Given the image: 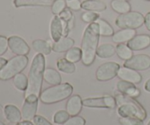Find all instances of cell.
Returning a JSON list of instances; mask_svg holds the SVG:
<instances>
[{
    "instance_id": "1",
    "label": "cell",
    "mask_w": 150,
    "mask_h": 125,
    "mask_svg": "<svg viewBox=\"0 0 150 125\" xmlns=\"http://www.w3.org/2000/svg\"><path fill=\"white\" fill-rule=\"evenodd\" d=\"M99 25L97 22L89 23L85 29L81 42L82 59L83 65L90 66L93 64L96 56L97 49L100 41Z\"/></svg>"
},
{
    "instance_id": "2",
    "label": "cell",
    "mask_w": 150,
    "mask_h": 125,
    "mask_svg": "<svg viewBox=\"0 0 150 125\" xmlns=\"http://www.w3.org/2000/svg\"><path fill=\"white\" fill-rule=\"evenodd\" d=\"M45 69V59L43 54H38L32 61L28 76V86L25 91V97L35 95L40 97L41 94L43 75Z\"/></svg>"
},
{
    "instance_id": "3",
    "label": "cell",
    "mask_w": 150,
    "mask_h": 125,
    "mask_svg": "<svg viewBox=\"0 0 150 125\" xmlns=\"http://www.w3.org/2000/svg\"><path fill=\"white\" fill-rule=\"evenodd\" d=\"M117 113L120 117H134L144 120L146 118V112L144 108L133 97L120 93L115 96Z\"/></svg>"
},
{
    "instance_id": "4",
    "label": "cell",
    "mask_w": 150,
    "mask_h": 125,
    "mask_svg": "<svg viewBox=\"0 0 150 125\" xmlns=\"http://www.w3.org/2000/svg\"><path fill=\"white\" fill-rule=\"evenodd\" d=\"M73 87L69 83H59L45 89L41 92L39 99L44 104L51 105L64 100L71 96Z\"/></svg>"
},
{
    "instance_id": "5",
    "label": "cell",
    "mask_w": 150,
    "mask_h": 125,
    "mask_svg": "<svg viewBox=\"0 0 150 125\" xmlns=\"http://www.w3.org/2000/svg\"><path fill=\"white\" fill-rule=\"evenodd\" d=\"M29 59L26 56L17 55L10 59L0 70V80L8 81L21 73L27 66Z\"/></svg>"
},
{
    "instance_id": "6",
    "label": "cell",
    "mask_w": 150,
    "mask_h": 125,
    "mask_svg": "<svg viewBox=\"0 0 150 125\" xmlns=\"http://www.w3.org/2000/svg\"><path fill=\"white\" fill-rule=\"evenodd\" d=\"M144 23V16L136 11L120 14L115 20V24L120 29H136Z\"/></svg>"
},
{
    "instance_id": "7",
    "label": "cell",
    "mask_w": 150,
    "mask_h": 125,
    "mask_svg": "<svg viewBox=\"0 0 150 125\" xmlns=\"http://www.w3.org/2000/svg\"><path fill=\"white\" fill-rule=\"evenodd\" d=\"M83 106L91 108H107L114 109L117 106L115 97L110 95L100 97H90L83 100Z\"/></svg>"
},
{
    "instance_id": "8",
    "label": "cell",
    "mask_w": 150,
    "mask_h": 125,
    "mask_svg": "<svg viewBox=\"0 0 150 125\" xmlns=\"http://www.w3.org/2000/svg\"><path fill=\"white\" fill-rule=\"evenodd\" d=\"M120 66L114 61H108L102 64L96 70V78L99 81H108L117 76Z\"/></svg>"
},
{
    "instance_id": "9",
    "label": "cell",
    "mask_w": 150,
    "mask_h": 125,
    "mask_svg": "<svg viewBox=\"0 0 150 125\" xmlns=\"http://www.w3.org/2000/svg\"><path fill=\"white\" fill-rule=\"evenodd\" d=\"M39 97L35 95H31L25 97L24 102L21 108V116L23 120L32 121L36 116L38 107Z\"/></svg>"
},
{
    "instance_id": "10",
    "label": "cell",
    "mask_w": 150,
    "mask_h": 125,
    "mask_svg": "<svg viewBox=\"0 0 150 125\" xmlns=\"http://www.w3.org/2000/svg\"><path fill=\"white\" fill-rule=\"evenodd\" d=\"M124 66L136 71H143L150 67V56L146 54L134 55L125 61Z\"/></svg>"
},
{
    "instance_id": "11",
    "label": "cell",
    "mask_w": 150,
    "mask_h": 125,
    "mask_svg": "<svg viewBox=\"0 0 150 125\" xmlns=\"http://www.w3.org/2000/svg\"><path fill=\"white\" fill-rule=\"evenodd\" d=\"M8 47L16 55L26 56L30 51L29 45L23 38L18 36H11L8 38Z\"/></svg>"
},
{
    "instance_id": "12",
    "label": "cell",
    "mask_w": 150,
    "mask_h": 125,
    "mask_svg": "<svg viewBox=\"0 0 150 125\" xmlns=\"http://www.w3.org/2000/svg\"><path fill=\"white\" fill-rule=\"evenodd\" d=\"M117 76L120 80L130 82V83H134V84L140 83L142 81V76L139 72L133 70V69L125 67V66L122 67H120L118 73H117Z\"/></svg>"
},
{
    "instance_id": "13",
    "label": "cell",
    "mask_w": 150,
    "mask_h": 125,
    "mask_svg": "<svg viewBox=\"0 0 150 125\" xmlns=\"http://www.w3.org/2000/svg\"><path fill=\"white\" fill-rule=\"evenodd\" d=\"M129 48L133 51H141L150 46V36L148 35H136L127 42Z\"/></svg>"
},
{
    "instance_id": "14",
    "label": "cell",
    "mask_w": 150,
    "mask_h": 125,
    "mask_svg": "<svg viewBox=\"0 0 150 125\" xmlns=\"http://www.w3.org/2000/svg\"><path fill=\"white\" fill-rule=\"evenodd\" d=\"M83 100L79 95H76L70 97L66 103V111L70 117L78 116L83 108Z\"/></svg>"
},
{
    "instance_id": "15",
    "label": "cell",
    "mask_w": 150,
    "mask_h": 125,
    "mask_svg": "<svg viewBox=\"0 0 150 125\" xmlns=\"http://www.w3.org/2000/svg\"><path fill=\"white\" fill-rule=\"evenodd\" d=\"M117 90L123 95H127L131 97L136 98L140 95L141 92L134 83L120 80L117 84Z\"/></svg>"
},
{
    "instance_id": "16",
    "label": "cell",
    "mask_w": 150,
    "mask_h": 125,
    "mask_svg": "<svg viewBox=\"0 0 150 125\" xmlns=\"http://www.w3.org/2000/svg\"><path fill=\"white\" fill-rule=\"evenodd\" d=\"M50 33L54 42L58 41L63 35V22L59 16L52 18L50 26Z\"/></svg>"
},
{
    "instance_id": "17",
    "label": "cell",
    "mask_w": 150,
    "mask_h": 125,
    "mask_svg": "<svg viewBox=\"0 0 150 125\" xmlns=\"http://www.w3.org/2000/svg\"><path fill=\"white\" fill-rule=\"evenodd\" d=\"M55 0H14L16 7H51Z\"/></svg>"
},
{
    "instance_id": "18",
    "label": "cell",
    "mask_w": 150,
    "mask_h": 125,
    "mask_svg": "<svg viewBox=\"0 0 150 125\" xmlns=\"http://www.w3.org/2000/svg\"><path fill=\"white\" fill-rule=\"evenodd\" d=\"M136 35V29H122L114 33L112 36V41L115 43L127 42Z\"/></svg>"
},
{
    "instance_id": "19",
    "label": "cell",
    "mask_w": 150,
    "mask_h": 125,
    "mask_svg": "<svg viewBox=\"0 0 150 125\" xmlns=\"http://www.w3.org/2000/svg\"><path fill=\"white\" fill-rule=\"evenodd\" d=\"M7 121L12 124H17L21 121L22 116L20 110L14 105H7L4 108Z\"/></svg>"
},
{
    "instance_id": "20",
    "label": "cell",
    "mask_w": 150,
    "mask_h": 125,
    "mask_svg": "<svg viewBox=\"0 0 150 125\" xmlns=\"http://www.w3.org/2000/svg\"><path fill=\"white\" fill-rule=\"evenodd\" d=\"M74 44V40L67 37H64L60 38L57 42H54L52 45V51L56 53L67 52L68 50L73 48Z\"/></svg>"
},
{
    "instance_id": "21",
    "label": "cell",
    "mask_w": 150,
    "mask_h": 125,
    "mask_svg": "<svg viewBox=\"0 0 150 125\" xmlns=\"http://www.w3.org/2000/svg\"><path fill=\"white\" fill-rule=\"evenodd\" d=\"M43 79L48 84L51 86H55L62 83V76L60 73L57 70L51 67L45 69Z\"/></svg>"
},
{
    "instance_id": "22",
    "label": "cell",
    "mask_w": 150,
    "mask_h": 125,
    "mask_svg": "<svg viewBox=\"0 0 150 125\" xmlns=\"http://www.w3.org/2000/svg\"><path fill=\"white\" fill-rule=\"evenodd\" d=\"M81 8L87 11L103 12L106 10L107 6L100 0H85L81 3Z\"/></svg>"
},
{
    "instance_id": "23",
    "label": "cell",
    "mask_w": 150,
    "mask_h": 125,
    "mask_svg": "<svg viewBox=\"0 0 150 125\" xmlns=\"http://www.w3.org/2000/svg\"><path fill=\"white\" fill-rule=\"evenodd\" d=\"M32 48L38 54H42L43 55H49L52 51V45L48 41L44 40H35L32 43Z\"/></svg>"
},
{
    "instance_id": "24",
    "label": "cell",
    "mask_w": 150,
    "mask_h": 125,
    "mask_svg": "<svg viewBox=\"0 0 150 125\" xmlns=\"http://www.w3.org/2000/svg\"><path fill=\"white\" fill-rule=\"evenodd\" d=\"M116 54V47L112 44L105 43L100 45L97 49V56L101 59H108Z\"/></svg>"
},
{
    "instance_id": "25",
    "label": "cell",
    "mask_w": 150,
    "mask_h": 125,
    "mask_svg": "<svg viewBox=\"0 0 150 125\" xmlns=\"http://www.w3.org/2000/svg\"><path fill=\"white\" fill-rule=\"evenodd\" d=\"M57 67L59 71L66 74H72L76 70L74 63L68 61L65 58H60L57 60Z\"/></svg>"
},
{
    "instance_id": "26",
    "label": "cell",
    "mask_w": 150,
    "mask_h": 125,
    "mask_svg": "<svg viewBox=\"0 0 150 125\" xmlns=\"http://www.w3.org/2000/svg\"><path fill=\"white\" fill-rule=\"evenodd\" d=\"M111 7L114 11L120 14H124L131 10L130 3L124 0H112L111 2Z\"/></svg>"
},
{
    "instance_id": "27",
    "label": "cell",
    "mask_w": 150,
    "mask_h": 125,
    "mask_svg": "<svg viewBox=\"0 0 150 125\" xmlns=\"http://www.w3.org/2000/svg\"><path fill=\"white\" fill-rule=\"evenodd\" d=\"M133 50L130 49L127 45L125 43H119L116 46V53L117 55L120 57L121 59L127 61L130 59L133 56Z\"/></svg>"
},
{
    "instance_id": "28",
    "label": "cell",
    "mask_w": 150,
    "mask_h": 125,
    "mask_svg": "<svg viewBox=\"0 0 150 125\" xmlns=\"http://www.w3.org/2000/svg\"><path fill=\"white\" fill-rule=\"evenodd\" d=\"M96 22L99 25V32L100 36L112 37L114 35V29L106 20L99 18L97 20Z\"/></svg>"
},
{
    "instance_id": "29",
    "label": "cell",
    "mask_w": 150,
    "mask_h": 125,
    "mask_svg": "<svg viewBox=\"0 0 150 125\" xmlns=\"http://www.w3.org/2000/svg\"><path fill=\"white\" fill-rule=\"evenodd\" d=\"M64 58L73 63H77L82 59L81 49L79 47H73L66 52Z\"/></svg>"
},
{
    "instance_id": "30",
    "label": "cell",
    "mask_w": 150,
    "mask_h": 125,
    "mask_svg": "<svg viewBox=\"0 0 150 125\" xmlns=\"http://www.w3.org/2000/svg\"><path fill=\"white\" fill-rule=\"evenodd\" d=\"M13 85L20 91H26L28 86V78L23 73H18L13 78Z\"/></svg>"
},
{
    "instance_id": "31",
    "label": "cell",
    "mask_w": 150,
    "mask_h": 125,
    "mask_svg": "<svg viewBox=\"0 0 150 125\" xmlns=\"http://www.w3.org/2000/svg\"><path fill=\"white\" fill-rule=\"evenodd\" d=\"M70 116L69 115L67 111H59L54 114V122L57 124H63L69 119Z\"/></svg>"
},
{
    "instance_id": "32",
    "label": "cell",
    "mask_w": 150,
    "mask_h": 125,
    "mask_svg": "<svg viewBox=\"0 0 150 125\" xmlns=\"http://www.w3.org/2000/svg\"><path fill=\"white\" fill-rule=\"evenodd\" d=\"M67 7L65 0H55L51 6V12L54 16H59Z\"/></svg>"
},
{
    "instance_id": "33",
    "label": "cell",
    "mask_w": 150,
    "mask_h": 125,
    "mask_svg": "<svg viewBox=\"0 0 150 125\" xmlns=\"http://www.w3.org/2000/svg\"><path fill=\"white\" fill-rule=\"evenodd\" d=\"M81 20L85 23H93L96 22L98 19L100 18V15L95 12L87 11L81 15Z\"/></svg>"
},
{
    "instance_id": "34",
    "label": "cell",
    "mask_w": 150,
    "mask_h": 125,
    "mask_svg": "<svg viewBox=\"0 0 150 125\" xmlns=\"http://www.w3.org/2000/svg\"><path fill=\"white\" fill-rule=\"evenodd\" d=\"M119 122L121 125H144V121L134 117H120Z\"/></svg>"
},
{
    "instance_id": "35",
    "label": "cell",
    "mask_w": 150,
    "mask_h": 125,
    "mask_svg": "<svg viewBox=\"0 0 150 125\" xmlns=\"http://www.w3.org/2000/svg\"><path fill=\"white\" fill-rule=\"evenodd\" d=\"M86 121L80 116H74L69 118V119L62 125H85Z\"/></svg>"
},
{
    "instance_id": "36",
    "label": "cell",
    "mask_w": 150,
    "mask_h": 125,
    "mask_svg": "<svg viewBox=\"0 0 150 125\" xmlns=\"http://www.w3.org/2000/svg\"><path fill=\"white\" fill-rule=\"evenodd\" d=\"M67 7L70 10L79 11L81 9V2L80 0H65Z\"/></svg>"
},
{
    "instance_id": "37",
    "label": "cell",
    "mask_w": 150,
    "mask_h": 125,
    "mask_svg": "<svg viewBox=\"0 0 150 125\" xmlns=\"http://www.w3.org/2000/svg\"><path fill=\"white\" fill-rule=\"evenodd\" d=\"M59 16L60 18L64 22H68L69 20H70L73 18V13H72L71 10H70L68 7H66V8L59 15Z\"/></svg>"
},
{
    "instance_id": "38",
    "label": "cell",
    "mask_w": 150,
    "mask_h": 125,
    "mask_svg": "<svg viewBox=\"0 0 150 125\" xmlns=\"http://www.w3.org/2000/svg\"><path fill=\"white\" fill-rule=\"evenodd\" d=\"M8 48V39L6 37L0 35V56H2Z\"/></svg>"
},
{
    "instance_id": "39",
    "label": "cell",
    "mask_w": 150,
    "mask_h": 125,
    "mask_svg": "<svg viewBox=\"0 0 150 125\" xmlns=\"http://www.w3.org/2000/svg\"><path fill=\"white\" fill-rule=\"evenodd\" d=\"M33 123L35 125H52L46 119L40 115L35 116L33 119Z\"/></svg>"
},
{
    "instance_id": "40",
    "label": "cell",
    "mask_w": 150,
    "mask_h": 125,
    "mask_svg": "<svg viewBox=\"0 0 150 125\" xmlns=\"http://www.w3.org/2000/svg\"><path fill=\"white\" fill-rule=\"evenodd\" d=\"M144 24L146 29L150 31V12L146 13V16H144Z\"/></svg>"
},
{
    "instance_id": "41",
    "label": "cell",
    "mask_w": 150,
    "mask_h": 125,
    "mask_svg": "<svg viewBox=\"0 0 150 125\" xmlns=\"http://www.w3.org/2000/svg\"><path fill=\"white\" fill-rule=\"evenodd\" d=\"M5 120L7 119H6L5 114H4V110L3 109L2 106H1V104H0V121L4 122Z\"/></svg>"
},
{
    "instance_id": "42",
    "label": "cell",
    "mask_w": 150,
    "mask_h": 125,
    "mask_svg": "<svg viewBox=\"0 0 150 125\" xmlns=\"http://www.w3.org/2000/svg\"><path fill=\"white\" fill-rule=\"evenodd\" d=\"M16 125H35L32 121H29V120H23V121H19Z\"/></svg>"
},
{
    "instance_id": "43",
    "label": "cell",
    "mask_w": 150,
    "mask_h": 125,
    "mask_svg": "<svg viewBox=\"0 0 150 125\" xmlns=\"http://www.w3.org/2000/svg\"><path fill=\"white\" fill-rule=\"evenodd\" d=\"M144 89L147 92H150V78L148 79L144 84Z\"/></svg>"
},
{
    "instance_id": "44",
    "label": "cell",
    "mask_w": 150,
    "mask_h": 125,
    "mask_svg": "<svg viewBox=\"0 0 150 125\" xmlns=\"http://www.w3.org/2000/svg\"><path fill=\"white\" fill-rule=\"evenodd\" d=\"M7 62V61L5 59L1 58V57H0V70L3 68V67L5 65L6 63Z\"/></svg>"
},
{
    "instance_id": "45",
    "label": "cell",
    "mask_w": 150,
    "mask_h": 125,
    "mask_svg": "<svg viewBox=\"0 0 150 125\" xmlns=\"http://www.w3.org/2000/svg\"><path fill=\"white\" fill-rule=\"evenodd\" d=\"M0 125H5V124H4V122H3V121H0Z\"/></svg>"
},
{
    "instance_id": "46",
    "label": "cell",
    "mask_w": 150,
    "mask_h": 125,
    "mask_svg": "<svg viewBox=\"0 0 150 125\" xmlns=\"http://www.w3.org/2000/svg\"><path fill=\"white\" fill-rule=\"evenodd\" d=\"M147 125H150V121H149V122H148V124H147Z\"/></svg>"
},
{
    "instance_id": "47",
    "label": "cell",
    "mask_w": 150,
    "mask_h": 125,
    "mask_svg": "<svg viewBox=\"0 0 150 125\" xmlns=\"http://www.w3.org/2000/svg\"><path fill=\"white\" fill-rule=\"evenodd\" d=\"M124 1H129V0H124Z\"/></svg>"
},
{
    "instance_id": "48",
    "label": "cell",
    "mask_w": 150,
    "mask_h": 125,
    "mask_svg": "<svg viewBox=\"0 0 150 125\" xmlns=\"http://www.w3.org/2000/svg\"><path fill=\"white\" fill-rule=\"evenodd\" d=\"M146 1H150V0H146Z\"/></svg>"
}]
</instances>
